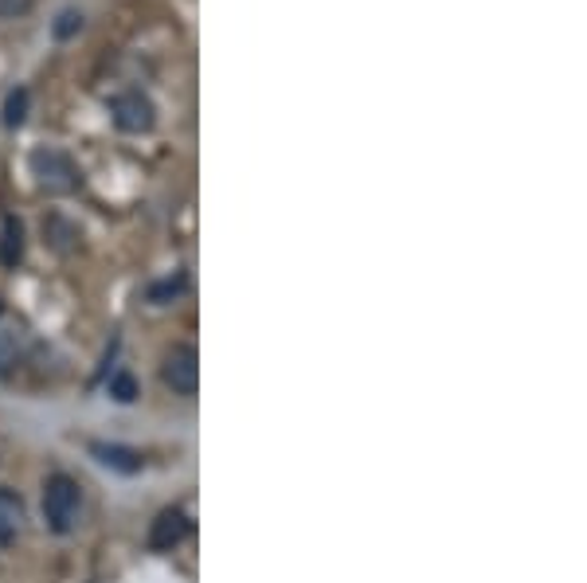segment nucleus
Instances as JSON below:
<instances>
[{"mask_svg":"<svg viewBox=\"0 0 587 583\" xmlns=\"http://www.w3.org/2000/svg\"><path fill=\"white\" fill-rule=\"evenodd\" d=\"M79 509H83V493H79V481L67 478V474H51L44 481V521L51 533H71L79 525Z\"/></svg>","mask_w":587,"mask_h":583,"instance_id":"f03ea898","label":"nucleus"},{"mask_svg":"<svg viewBox=\"0 0 587 583\" xmlns=\"http://www.w3.org/2000/svg\"><path fill=\"white\" fill-rule=\"evenodd\" d=\"M28 169H32V177H36L39 189L51 192V197H67V192H75L79 185H83L79 165L67 157L63 150H56V145H39V150H32Z\"/></svg>","mask_w":587,"mask_h":583,"instance_id":"f257e3e1","label":"nucleus"},{"mask_svg":"<svg viewBox=\"0 0 587 583\" xmlns=\"http://www.w3.org/2000/svg\"><path fill=\"white\" fill-rule=\"evenodd\" d=\"M20 521H24V505L12 489H0V548H9L20 533Z\"/></svg>","mask_w":587,"mask_h":583,"instance_id":"0eeeda50","label":"nucleus"},{"mask_svg":"<svg viewBox=\"0 0 587 583\" xmlns=\"http://www.w3.org/2000/svg\"><path fill=\"white\" fill-rule=\"evenodd\" d=\"M110 114H114V126L126 133H150L157 126V106L150 98L141 95V91H126L110 103Z\"/></svg>","mask_w":587,"mask_h":583,"instance_id":"7ed1b4c3","label":"nucleus"},{"mask_svg":"<svg viewBox=\"0 0 587 583\" xmlns=\"http://www.w3.org/2000/svg\"><path fill=\"white\" fill-rule=\"evenodd\" d=\"M110 395H114V400H121V404H130L133 395H138V384H133V377L118 372V377L110 380Z\"/></svg>","mask_w":587,"mask_h":583,"instance_id":"9d476101","label":"nucleus"},{"mask_svg":"<svg viewBox=\"0 0 587 583\" xmlns=\"http://www.w3.org/2000/svg\"><path fill=\"white\" fill-rule=\"evenodd\" d=\"M75 28H83V16H79V12H63V16H59V24H56V36L67 39Z\"/></svg>","mask_w":587,"mask_h":583,"instance_id":"9b49d317","label":"nucleus"},{"mask_svg":"<svg viewBox=\"0 0 587 583\" xmlns=\"http://www.w3.org/2000/svg\"><path fill=\"white\" fill-rule=\"evenodd\" d=\"M32 0H0V16H16V12L28 9Z\"/></svg>","mask_w":587,"mask_h":583,"instance_id":"f8f14e48","label":"nucleus"},{"mask_svg":"<svg viewBox=\"0 0 587 583\" xmlns=\"http://www.w3.org/2000/svg\"><path fill=\"white\" fill-rule=\"evenodd\" d=\"M24 118H28V91H24V86H16V91L4 98V126H9V130H16V126H24Z\"/></svg>","mask_w":587,"mask_h":583,"instance_id":"1a4fd4ad","label":"nucleus"},{"mask_svg":"<svg viewBox=\"0 0 587 583\" xmlns=\"http://www.w3.org/2000/svg\"><path fill=\"white\" fill-rule=\"evenodd\" d=\"M20 254H24V227L20 219H4V239H0V263H20Z\"/></svg>","mask_w":587,"mask_h":583,"instance_id":"6e6552de","label":"nucleus"},{"mask_svg":"<svg viewBox=\"0 0 587 583\" xmlns=\"http://www.w3.org/2000/svg\"><path fill=\"white\" fill-rule=\"evenodd\" d=\"M161 377H165V384L177 395H196V388H200V357H196V348L188 345L173 348L165 357V365H161Z\"/></svg>","mask_w":587,"mask_h":583,"instance_id":"20e7f679","label":"nucleus"},{"mask_svg":"<svg viewBox=\"0 0 587 583\" xmlns=\"http://www.w3.org/2000/svg\"><path fill=\"white\" fill-rule=\"evenodd\" d=\"M185 536H188V517L180 509H165L150 528V545L157 548V552H168V548H177Z\"/></svg>","mask_w":587,"mask_h":583,"instance_id":"39448f33","label":"nucleus"},{"mask_svg":"<svg viewBox=\"0 0 587 583\" xmlns=\"http://www.w3.org/2000/svg\"><path fill=\"white\" fill-rule=\"evenodd\" d=\"M91 454L118 474H138L141 466H145V459H141L138 451H130V447H114V442H94Z\"/></svg>","mask_w":587,"mask_h":583,"instance_id":"423d86ee","label":"nucleus"}]
</instances>
